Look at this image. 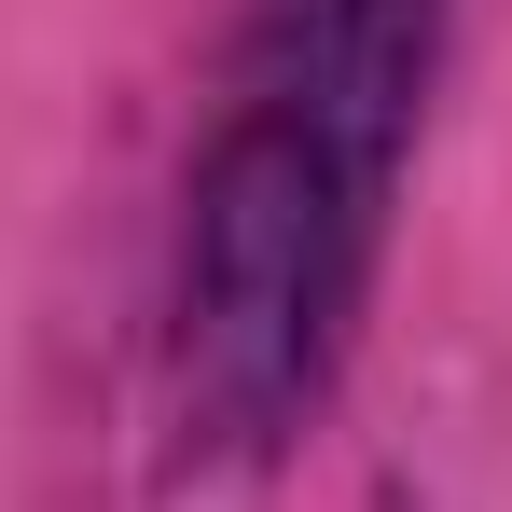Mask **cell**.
<instances>
[{
	"label": "cell",
	"instance_id": "obj_1",
	"mask_svg": "<svg viewBox=\"0 0 512 512\" xmlns=\"http://www.w3.org/2000/svg\"><path fill=\"white\" fill-rule=\"evenodd\" d=\"M429 0H291V42L250 84L222 167L194 194V374L277 416L291 374H319L346 263L388 194V125L416 97Z\"/></svg>",
	"mask_w": 512,
	"mask_h": 512
}]
</instances>
